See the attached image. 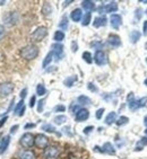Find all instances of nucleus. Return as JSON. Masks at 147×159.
I'll use <instances>...</instances> for the list:
<instances>
[{"instance_id":"f257e3e1","label":"nucleus","mask_w":147,"mask_h":159,"mask_svg":"<svg viewBox=\"0 0 147 159\" xmlns=\"http://www.w3.org/2000/svg\"><path fill=\"white\" fill-rule=\"evenodd\" d=\"M21 58L25 59V60H33L39 55V49H37L36 45L30 44V45H26L25 48L21 49Z\"/></svg>"},{"instance_id":"f03ea898","label":"nucleus","mask_w":147,"mask_h":159,"mask_svg":"<svg viewBox=\"0 0 147 159\" xmlns=\"http://www.w3.org/2000/svg\"><path fill=\"white\" fill-rule=\"evenodd\" d=\"M61 150L58 146H48L43 151V156L45 159H58Z\"/></svg>"},{"instance_id":"7ed1b4c3","label":"nucleus","mask_w":147,"mask_h":159,"mask_svg":"<svg viewBox=\"0 0 147 159\" xmlns=\"http://www.w3.org/2000/svg\"><path fill=\"white\" fill-rule=\"evenodd\" d=\"M46 35H48V28L44 27V26H40V27H37L36 30L32 33L31 40L33 41V42H41Z\"/></svg>"},{"instance_id":"20e7f679","label":"nucleus","mask_w":147,"mask_h":159,"mask_svg":"<svg viewBox=\"0 0 147 159\" xmlns=\"http://www.w3.org/2000/svg\"><path fill=\"white\" fill-rule=\"evenodd\" d=\"M21 147H24V148H32L33 147V144L34 142H35V137H34L32 133H24V134L21 135Z\"/></svg>"},{"instance_id":"39448f33","label":"nucleus","mask_w":147,"mask_h":159,"mask_svg":"<svg viewBox=\"0 0 147 159\" xmlns=\"http://www.w3.org/2000/svg\"><path fill=\"white\" fill-rule=\"evenodd\" d=\"M14 92V85L12 83H1L0 84V98H5Z\"/></svg>"},{"instance_id":"423d86ee","label":"nucleus","mask_w":147,"mask_h":159,"mask_svg":"<svg viewBox=\"0 0 147 159\" xmlns=\"http://www.w3.org/2000/svg\"><path fill=\"white\" fill-rule=\"evenodd\" d=\"M3 21H5V24L9 25V26H12V25H15L17 21H18L19 19V16L17 12H12V11H9L7 12L6 15L2 17Z\"/></svg>"},{"instance_id":"0eeeda50","label":"nucleus","mask_w":147,"mask_h":159,"mask_svg":"<svg viewBox=\"0 0 147 159\" xmlns=\"http://www.w3.org/2000/svg\"><path fill=\"white\" fill-rule=\"evenodd\" d=\"M34 144H35L37 148H40V149H45V148L48 147V144H49V139L44 134H37L36 137H35V142H34Z\"/></svg>"},{"instance_id":"6e6552de","label":"nucleus","mask_w":147,"mask_h":159,"mask_svg":"<svg viewBox=\"0 0 147 159\" xmlns=\"http://www.w3.org/2000/svg\"><path fill=\"white\" fill-rule=\"evenodd\" d=\"M51 48H52L51 52L53 53L55 61H59L60 59H62V57H64V46L61 44H59V43H55Z\"/></svg>"},{"instance_id":"1a4fd4ad","label":"nucleus","mask_w":147,"mask_h":159,"mask_svg":"<svg viewBox=\"0 0 147 159\" xmlns=\"http://www.w3.org/2000/svg\"><path fill=\"white\" fill-rule=\"evenodd\" d=\"M94 61H95V63L97 64V66H103V64H105L107 62V55H105V53L103 52L102 50H100V51H96V52H95Z\"/></svg>"},{"instance_id":"9d476101","label":"nucleus","mask_w":147,"mask_h":159,"mask_svg":"<svg viewBox=\"0 0 147 159\" xmlns=\"http://www.w3.org/2000/svg\"><path fill=\"white\" fill-rule=\"evenodd\" d=\"M110 23H111V26H112L114 30H118V28L121 26V24H122V18H121V16L118 15V14H112L110 17Z\"/></svg>"},{"instance_id":"9b49d317","label":"nucleus","mask_w":147,"mask_h":159,"mask_svg":"<svg viewBox=\"0 0 147 159\" xmlns=\"http://www.w3.org/2000/svg\"><path fill=\"white\" fill-rule=\"evenodd\" d=\"M88 117H89L88 111L86 110V108H80V110L76 113L75 119H76L77 122H84V121H86Z\"/></svg>"},{"instance_id":"f8f14e48","label":"nucleus","mask_w":147,"mask_h":159,"mask_svg":"<svg viewBox=\"0 0 147 159\" xmlns=\"http://www.w3.org/2000/svg\"><path fill=\"white\" fill-rule=\"evenodd\" d=\"M107 43L111 48H119L121 45V40H120V37L118 35H110L107 37Z\"/></svg>"},{"instance_id":"ddd939ff","label":"nucleus","mask_w":147,"mask_h":159,"mask_svg":"<svg viewBox=\"0 0 147 159\" xmlns=\"http://www.w3.org/2000/svg\"><path fill=\"white\" fill-rule=\"evenodd\" d=\"M9 142H10V137L9 135H6V137H3L1 142H0V155H2L3 152H6L7 148L9 146Z\"/></svg>"},{"instance_id":"4468645a","label":"nucleus","mask_w":147,"mask_h":159,"mask_svg":"<svg viewBox=\"0 0 147 159\" xmlns=\"http://www.w3.org/2000/svg\"><path fill=\"white\" fill-rule=\"evenodd\" d=\"M107 23V19L105 16H100V17H96V18L94 19V23H93V25H94V27H101V26H105Z\"/></svg>"},{"instance_id":"2eb2a0df","label":"nucleus","mask_w":147,"mask_h":159,"mask_svg":"<svg viewBox=\"0 0 147 159\" xmlns=\"http://www.w3.org/2000/svg\"><path fill=\"white\" fill-rule=\"evenodd\" d=\"M82 7H83L86 11L91 14V11H93L95 9V3L94 1H91V0H85V1L82 2Z\"/></svg>"},{"instance_id":"dca6fc26","label":"nucleus","mask_w":147,"mask_h":159,"mask_svg":"<svg viewBox=\"0 0 147 159\" xmlns=\"http://www.w3.org/2000/svg\"><path fill=\"white\" fill-rule=\"evenodd\" d=\"M18 157L19 159H35V153L31 150H24V151L19 152Z\"/></svg>"},{"instance_id":"f3484780","label":"nucleus","mask_w":147,"mask_h":159,"mask_svg":"<svg viewBox=\"0 0 147 159\" xmlns=\"http://www.w3.org/2000/svg\"><path fill=\"white\" fill-rule=\"evenodd\" d=\"M70 17L71 19H73L74 21H79L80 19H82V17H83V12H82V9H79V8H77V9H74L73 11H71L70 14Z\"/></svg>"},{"instance_id":"a211bd4d","label":"nucleus","mask_w":147,"mask_h":159,"mask_svg":"<svg viewBox=\"0 0 147 159\" xmlns=\"http://www.w3.org/2000/svg\"><path fill=\"white\" fill-rule=\"evenodd\" d=\"M102 152L109 153V155H116V149L113 148L112 143H110V142H107V143L103 144V148H102Z\"/></svg>"},{"instance_id":"6ab92c4d","label":"nucleus","mask_w":147,"mask_h":159,"mask_svg":"<svg viewBox=\"0 0 147 159\" xmlns=\"http://www.w3.org/2000/svg\"><path fill=\"white\" fill-rule=\"evenodd\" d=\"M24 112H25L24 101L21 99L18 104H17V106L15 107V114L16 115H18V116H23V115H24Z\"/></svg>"},{"instance_id":"aec40b11","label":"nucleus","mask_w":147,"mask_h":159,"mask_svg":"<svg viewBox=\"0 0 147 159\" xmlns=\"http://www.w3.org/2000/svg\"><path fill=\"white\" fill-rule=\"evenodd\" d=\"M42 14L44 16H46V17L52 14V7H51V5L49 2H44V5L42 7Z\"/></svg>"},{"instance_id":"412c9836","label":"nucleus","mask_w":147,"mask_h":159,"mask_svg":"<svg viewBox=\"0 0 147 159\" xmlns=\"http://www.w3.org/2000/svg\"><path fill=\"white\" fill-rule=\"evenodd\" d=\"M114 121H116V112H111V113L107 114V116L105 117V123L107 125H110L112 123H114Z\"/></svg>"},{"instance_id":"4be33fe9","label":"nucleus","mask_w":147,"mask_h":159,"mask_svg":"<svg viewBox=\"0 0 147 159\" xmlns=\"http://www.w3.org/2000/svg\"><path fill=\"white\" fill-rule=\"evenodd\" d=\"M105 12H114L118 10V3L116 2H110L107 3V6H104Z\"/></svg>"},{"instance_id":"5701e85b","label":"nucleus","mask_w":147,"mask_h":159,"mask_svg":"<svg viewBox=\"0 0 147 159\" xmlns=\"http://www.w3.org/2000/svg\"><path fill=\"white\" fill-rule=\"evenodd\" d=\"M77 104L78 105H88V104H91V99H89L87 96H85V95H82V96H79V97L77 98Z\"/></svg>"},{"instance_id":"b1692460","label":"nucleus","mask_w":147,"mask_h":159,"mask_svg":"<svg viewBox=\"0 0 147 159\" xmlns=\"http://www.w3.org/2000/svg\"><path fill=\"white\" fill-rule=\"evenodd\" d=\"M59 28L62 30V31H67V28H68V17L67 16H64V17L61 18V20H60V23H59Z\"/></svg>"},{"instance_id":"393cba45","label":"nucleus","mask_w":147,"mask_h":159,"mask_svg":"<svg viewBox=\"0 0 147 159\" xmlns=\"http://www.w3.org/2000/svg\"><path fill=\"white\" fill-rule=\"evenodd\" d=\"M75 81H77V76H70V77H68L67 79H64V86H67V87H71Z\"/></svg>"},{"instance_id":"a878e982","label":"nucleus","mask_w":147,"mask_h":159,"mask_svg":"<svg viewBox=\"0 0 147 159\" xmlns=\"http://www.w3.org/2000/svg\"><path fill=\"white\" fill-rule=\"evenodd\" d=\"M139 39H140V32L132 31L131 34H130V41H131L132 43H137Z\"/></svg>"},{"instance_id":"bb28decb","label":"nucleus","mask_w":147,"mask_h":159,"mask_svg":"<svg viewBox=\"0 0 147 159\" xmlns=\"http://www.w3.org/2000/svg\"><path fill=\"white\" fill-rule=\"evenodd\" d=\"M52 58H53V53L52 52H49L48 54H46L45 59H44V61H43V64H42L43 68H46L50 63H51V61H52Z\"/></svg>"},{"instance_id":"cd10ccee","label":"nucleus","mask_w":147,"mask_h":159,"mask_svg":"<svg viewBox=\"0 0 147 159\" xmlns=\"http://www.w3.org/2000/svg\"><path fill=\"white\" fill-rule=\"evenodd\" d=\"M64 33L62 31H57L55 33L53 40H55V42H61V41H64Z\"/></svg>"},{"instance_id":"c85d7f7f","label":"nucleus","mask_w":147,"mask_h":159,"mask_svg":"<svg viewBox=\"0 0 147 159\" xmlns=\"http://www.w3.org/2000/svg\"><path fill=\"white\" fill-rule=\"evenodd\" d=\"M55 124H58V125H60V124H64L66 121H67V116L66 115H58V116L55 117Z\"/></svg>"},{"instance_id":"c756f323","label":"nucleus","mask_w":147,"mask_h":159,"mask_svg":"<svg viewBox=\"0 0 147 159\" xmlns=\"http://www.w3.org/2000/svg\"><path fill=\"white\" fill-rule=\"evenodd\" d=\"M45 94H46V89H45V87H44V85H42V84L37 85V87H36V95L44 96Z\"/></svg>"},{"instance_id":"7c9ffc66","label":"nucleus","mask_w":147,"mask_h":159,"mask_svg":"<svg viewBox=\"0 0 147 159\" xmlns=\"http://www.w3.org/2000/svg\"><path fill=\"white\" fill-rule=\"evenodd\" d=\"M91 18H92L91 14H89V12H86L85 15H84V17H83L82 25H83V26H87V25H89V23H91Z\"/></svg>"},{"instance_id":"2f4dec72","label":"nucleus","mask_w":147,"mask_h":159,"mask_svg":"<svg viewBox=\"0 0 147 159\" xmlns=\"http://www.w3.org/2000/svg\"><path fill=\"white\" fill-rule=\"evenodd\" d=\"M42 130L45 132H50V133H55V126L51 125V124H44V125H42Z\"/></svg>"},{"instance_id":"473e14b6","label":"nucleus","mask_w":147,"mask_h":159,"mask_svg":"<svg viewBox=\"0 0 147 159\" xmlns=\"http://www.w3.org/2000/svg\"><path fill=\"white\" fill-rule=\"evenodd\" d=\"M140 146H141V148L144 147V146H147V137H143V138L137 142V147H136L137 151H138V149L140 148Z\"/></svg>"},{"instance_id":"72a5a7b5","label":"nucleus","mask_w":147,"mask_h":159,"mask_svg":"<svg viewBox=\"0 0 147 159\" xmlns=\"http://www.w3.org/2000/svg\"><path fill=\"white\" fill-rule=\"evenodd\" d=\"M128 121H129V119L127 116H121V117H119V119L116 120V124H118L119 126L125 125V124H127V123H128Z\"/></svg>"},{"instance_id":"f704fd0d","label":"nucleus","mask_w":147,"mask_h":159,"mask_svg":"<svg viewBox=\"0 0 147 159\" xmlns=\"http://www.w3.org/2000/svg\"><path fill=\"white\" fill-rule=\"evenodd\" d=\"M83 59H84V61L87 62V63H92L93 62L92 54H91L89 52H84L83 53Z\"/></svg>"},{"instance_id":"c9c22d12","label":"nucleus","mask_w":147,"mask_h":159,"mask_svg":"<svg viewBox=\"0 0 147 159\" xmlns=\"http://www.w3.org/2000/svg\"><path fill=\"white\" fill-rule=\"evenodd\" d=\"M128 103H129V108L131 111H136L139 108V105H138L137 101H135V99H132V101L128 102Z\"/></svg>"},{"instance_id":"e433bc0d","label":"nucleus","mask_w":147,"mask_h":159,"mask_svg":"<svg viewBox=\"0 0 147 159\" xmlns=\"http://www.w3.org/2000/svg\"><path fill=\"white\" fill-rule=\"evenodd\" d=\"M137 103H138V105H139V107H144L145 105L147 104V96L146 97L140 98V99H137Z\"/></svg>"},{"instance_id":"4c0bfd02","label":"nucleus","mask_w":147,"mask_h":159,"mask_svg":"<svg viewBox=\"0 0 147 159\" xmlns=\"http://www.w3.org/2000/svg\"><path fill=\"white\" fill-rule=\"evenodd\" d=\"M44 103H45V101H44V99H41V101L39 102V105H37V112H39V113H42V112H43V108H44Z\"/></svg>"},{"instance_id":"58836bf2","label":"nucleus","mask_w":147,"mask_h":159,"mask_svg":"<svg viewBox=\"0 0 147 159\" xmlns=\"http://www.w3.org/2000/svg\"><path fill=\"white\" fill-rule=\"evenodd\" d=\"M103 113H104V108H98V110L96 111V114H95L96 119H97V120H101L102 119V115H103Z\"/></svg>"},{"instance_id":"ea45409f","label":"nucleus","mask_w":147,"mask_h":159,"mask_svg":"<svg viewBox=\"0 0 147 159\" xmlns=\"http://www.w3.org/2000/svg\"><path fill=\"white\" fill-rule=\"evenodd\" d=\"M92 46H93V48H95V49H97V51H100V49H102L103 44H102L100 41H96V42H93L92 43Z\"/></svg>"},{"instance_id":"a19ab883","label":"nucleus","mask_w":147,"mask_h":159,"mask_svg":"<svg viewBox=\"0 0 147 159\" xmlns=\"http://www.w3.org/2000/svg\"><path fill=\"white\" fill-rule=\"evenodd\" d=\"M64 110H66V107L64 106V105H58V106L55 107V112H64Z\"/></svg>"},{"instance_id":"79ce46f5","label":"nucleus","mask_w":147,"mask_h":159,"mask_svg":"<svg viewBox=\"0 0 147 159\" xmlns=\"http://www.w3.org/2000/svg\"><path fill=\"white\" fill-rule=\"evenodd\" d=\"M5 33H6V31H5V27H3L2 25H0V41L3 39V36H5Z\"/></svg>"},{"instance_id":"37998d69","label":"nucleus","mask_w":147,"mask_h":159,"mask_svg":"<svg viewBox=\"0 0 147 159\" xmlns=\"http://www.w3.org/2000/svg\"><path fill=\"white\" fill-rule=\"evenodd\" d=\"M87 87H88V89L89 90H92V92H97V88H96L92 83H89L88 85H87Z\"/></svg>"},{"instance_id":"c03bdc74","label":"nucleus","mask_w":147,"mask_h":159,"mask_svg":"<svg viewBox=\"0 0 147 159\" xmlns=\"http://www.w3.org/2000/svg\"><path fill=\"white\" fill-rule=\"evenodd\" d=\"M77 49H78V45H77V43L76 42L71 43V51H73V52H76Z\"/></svg>"},{"instance_id":"a18cd8bd","label":"nucleus","mask_w":147,"mask_h":159,"mask_svg":"<svg viewBox=\"0 0 147 159\" xmlns=\"http://www.w3.org/2000/svg\"><path fill=\"white\" fill-rule=\"evenodd\" d=\"M26 94H27V89L24 88V89H23V90L21 92V99H24V98L26 97Z\"/></svg>"},{"instance_id":"49530a36","label":"nucleus","mask_w":147,"mask_h":159,"mask_svg":"<svg viewBox=\"0 0 147 159\" xmlns=\"http://www.w3.org/2000/svg\"><path fill=\"white\" fill-rule=\"evenodd\" d=\"M93 129H94L93 126H87V128L84 129V133H85V134H88V133H91V131H92Z\"/></svg>"},{"instance_id":"de8ad7c7","label":"nucleus","mask_w":147,"mask_h":159,"mask_svg":"<svg viewBox=\"0 0 147 159\" xmlns=\"http://www.w3.org/2000/svg\"><path fill=\"white\" fill-rule=\"evenodd\" d=\"M34 105H35V96H32L30 101V107H33Z\"/></svg>"},{"instance_id":"09e8293b","label":"nucleus","mask_w":147,"mask_h":159,"mask_svg":"<svg viewBox=\"0 0 147 159\" xmlns=\"http://www.w3.org/2000/svg\"><path fill=\"white\" fill-rule=\"evenodd\" d=\"M143 33H144V35H146L147 36V20L144 21V27H143Z\"/></svg>"},{"instance_id":"8fccbe9b","label":"nucleus","mask_w":147,"mask_h":159,"mask_svg":"<svg viewBox=\"0 0 147 159\" xmlns=\"http://www.w3.org/2000/svg\"><path fill=\"white\" fill-rule=\"evenodd\" d=\"M7 119H8V117H7V116H5V117H3V119H1V120H0V128H1V126H2L3 124H5V123H6Z\"/></svg>"},{"instance_id":"3c124183","label":"nucleus","mask_w":147,"mask_h":159,"mask_svg":"<svg viewBox=\"0 0 147 159\" xmlns=\"http://www.w3.org/2000/svg\"><path fill=\"white\" fill-rule=\"evenodd\" d=\"M17 129H18V125H14L12 129H10V133H15Z\"/></svg>"},{"instance_id":"603ef678","label":"nucleus","mask_w":147,"mask_h":159,"mask_svg":"<svg viewBox=\"0 0 147 159\" xmlns=\"http://www.w3.org/2000/svg\"><path fill=\"white\" fill-rule=\"evenodd\" d=\"M14 98H12V101L10 102V105H9V107H8V110H7V113H8V112H10V110H12V107L14 106Z\"/></svg>"},{"instance_id":"864d4df0","label":"nucleus","mask_w":147,"mask_h":159,"mask_svg":"<svg viewBox=\"0 0 147 159\" xmlns=\"http://www.w3.org/2000/svg\"><path fill=\"white\" fill-rule=\"evenodd\" d=\"M34 126H35V124H34V123H28V124H26V125H25V129L34 128Z\"/></svg>"},{"instance_id":"5fc2aeb1","label":"nucleus","mask_w":147,"mask_h":159,"mask_svg":"<svg viewBox=\"0 0 147 159\" xmlns=\"http://www.w3.org/2000/svg\"><path fill=\"white\" fill-rule=\"evenodd\" d=\"M136 12H137V14H136V16H137V19H139V18H140V15H139V12H140V10L137 9V10H136Z\"/></svg>"},{"instance_id":"6e6d98bb","label":"nucleus","mask_w":147,"mask_h":159,"mask_svg":"<svg viewBox=\"0 0 147 159\" xmlns=\"http://www.w3.org/2000/svg\"><path fill=\"white\" fill-rule=\"evenodd\" d=\"M144 124L147 126V115H146V116H145V119H144Z\"/></svg>"},{"instance_id":"4d7b16f0","label":"nucleus","mask_w":147,"mask_h":159,"mask_svg":"<svg viewBox=\"0 0 147 159\" xmlns=\"http://www.w3.org/2000/svg\"><path fill=\"white\" fill-rule=\"evenodd\" d=\"M71 2H73V1H66V2H64V6H68V5H70Z\"/></svg>"},{"instance_id":"13d9d810","label":"nucleus","mask_w":147,"mask_h":159,"mask_svg":"<svg viewBox=\"0 0 147 159\" xmlns=\"http://www.w3.org/2000/svg\"><path fill=\"white\" fill-rule=\"evenodd\" d=\"M5 3V1H0V5H3Z\"/></svg>"},{"instance_id":"bf43d9fd","label":"nucleus","mask_w":147,"mask_h":159,"mask_svg":"<svg viewBox=\"0 0 147 159\" xmlns=\"http://www.w3.org/2000/svg\"><path fill=\"white\" fill-rule=\"evenodd\" d=\"M145 85L147 86V78H146V79H145Z\"/></svg>"},{"instance_id":"052dcab7","label":"nucleus","mask_w":147,"mask_h":159,"mask_svg":"<svg viewBox=\"0 0 147 159\" xmlns=\"http://www.w3.org/2000/svg\"><path fill=\"white\" fill-rule=\"evenodd\" d=\"M145 133H146V134H147V129H146V130H145Z\"/></svg>"},{"instance_id":"680f3d73","label":"nucleus","mask_w":147,"mask_h":159,"mask_svg":"<svg viewBox=\"0 0 147 159\" xmlns=\"http://www.w3.org/2000/svg\"><path fill=\"white\" fill-rule=\"evenodd\" d=\"M146 15H147V10H146Z\"/></svg>"},{"instance_id":"e2e57ef3","label":"nucleus","mask_w":147,"mask_h":159,"mask_svg":"<svg viewBox=\"0 0 147 159\" xmlns=\"http://www.w3.org/2000/svg\"><path fill=\"white\" fill-rule=\"evenodd\" d=\"M146 62H147V59H146Z\"/></svg>"}]
</instances>
